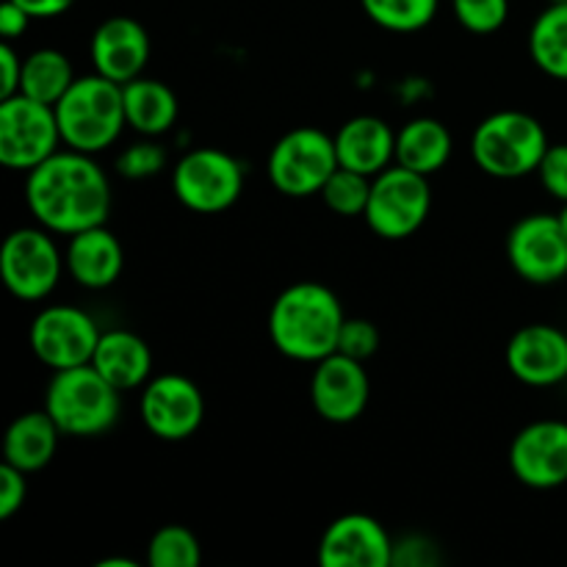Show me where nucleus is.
<instances>
[{"label": "nucleus", "instance_id": "nucleus-8", "mask_svg": "<svg viewBox=\"0 0 567 567\" xmlns=\"http://www.w3.org/2000/svg\"><path fill=\"white\" fill-rule=\"evenodd\" d=\"M55 233L37 227H17L0 247V280L6 291L20 302H42L59 286L66 271L64 252L55 244Z\"/></svg>", "mask_w": 567, "mask_h": 567}, {"label": "nucleus", "instance_id": "nucleus-14", "mask_svg": "<svg viewBox=\"0 0 567 567\" xmlns=\"http://www.w3.org/2000/svg\"><path fill=\"white\" fill-rule=\"evenodd\" d=\"M509 471L532 491H554L567 482V424L543 419L526 424L509 443Z\"/></svg>", "mask_w": 567, "mask_h": 567}, {"label": "nucleus", "instance_id": "nucleus-24", "mask_svg": "<svg viewBox=\"0 0 567 567\" xmlns=\"http://www.w3.org/2000/svg\"><path fill=\"white\" fill-rule=\"evenodd\" d=\"M122 97H125L127 127L142 136H161V133L172 131L177 114H181L177 94L158 78L138 75L122 83Z\"/></svg>", "mask_w": 567, "mask_h": 567}, {"label": "nucleus", "instance_id": "nucleus-33", "mask_svg": "<svg viewBox=\"0 0 567 567\" xmlns=\"http://www.w3.org/2000/svg\"><path fill=\"white\" fill-rule=\"evenodd\" d=\"M540 186L559 203H567V144H548L540 166H537Z\"/></svg>", "mask_w": 567, "mask_h": 567}, {"label": "nucleus", "instance_id": "nucleus-7", "mask_svg": "<svg viewBox=\"0 0 567 567\" xmlns=\"http://www.w3.org/2000/svg\"><path fill=\"white\" fill-rule=\"evenodd\" d=\"M338 169L336 138L319 127H293L271 147L266 172L282 197L305 199L321 194Z\"/></svg>", "mask_w": 567, "mask_h": 567}, {"label": "nucleus", "instance_id": "nucleus-6", "mask_svg": "<svg viewBox=\"0 0 567 567\" xmlns=\"http://www.w3.org/2000/svg\"><path fill=\"white\" fill-rule=\"evenodd\" d=\"M432 210L430 177L391 164L380 175L371 177L369 205H365V225L374 236L385 241H402L415 236Z\"/></svg>", "mask_w": 567, "mask_h": 567}, {"label": "nucleus", "instance_id": "nucleus-31", "mask_svg": "<svg viewBox=\"0 0 567 567\" xmlns=\"http://www.w3.org/2000/svg\"><path fill=\"white\" fill-rule=\"evenodd\" d=\"M452 11L465 31L487 37L504 28L509 17V0H452Z\"/></svg>", "mask_w": 567, "mask_h": 567}, {"label": "nucleus", "instance_id": "nucleus-35", "mask_svg": "<svg viewBox=\"0 0 567 567\" xmlns=\"http://www.w3.org/2000/svg\"><path fill=\"white\" fill-rule=\"evenodd\" d=\"M437 559L441 557H437L435 543H430L421 535H410L393 543V565L426 567V565H435Z\"/></svg>", "mask_w": 567, "mask_h": 567}, {"label": "nucleus", "instance_id": "nucleus-40", "mask_svg": "<svg viewBox=\"0 0 567 567\" xmlns=\"http://www.w3.org/2000/svg\"><path fill=\"white\" fill-rule=\"evenodd\" d=\"M559 221H563V227H565V233H567V203H563V210H559Z\"/></svg>", "mask_w": 567, "mask_h": 567}, {"label": "nucleus", "instance_id": "nucleus-32", "mask_svg": "<svg viewBox=\"0 0 567 567\" xmlns=\"http://www.w3.org/2000/svg\"><path fill=\"white\" fill-rule=\"evenodd\" d=\"M377 349H380V330H377L374 321L349 319L347 316L341 327V338H338V352L365 363L369 358H374Z\"/></svg>", "mask_w": 567, "mask_h": 567}, {"label": "nucleus", "instance_id": "nucleus-38", "mask_svg": "<svg viewBox=\"0 0 567 567\" xmlns=\"http://www.w3.org/2000/svg\"><path fill=\"white\" fill-rule=\"evenodd\" d=\"M14 3L22 6L33 20H53L70 11L75 0H14Z\"/></svg>", "mask_w": 567, "mask_h": 567}, {"label": "nucleus", "instance_id": "nucleus-3", "mask_svg": "<svg viewBox=\"0 0 567 567\" xmlns=\"http://www.w3.org/2000/svg\"><path fill=\"white\" fill-rule=\"evenodd\" d=\"M53 109L64 147L89 155L109 150L127 125L122 83L100 72L75 78Z\"/></svg>", "mask_w": 567, "mask_h": 567}, {"label": "nucleus", "instance_id": "nucleus-28", "mask_svg": "<svg viewBox=\"0 0 567 567\" xmlns=\"http://www.w3.org/2000/svg\"><path fill=\"white\" fill-rule=\"evenodd\" d=\"M203 563V546L186 526H161L147 543L150 567H197Z\"/></svg>", "mask_w": 567, "mask_h": 567}, {"label": "nucleus", "instance_id": "nucleus-30", "mask_svg": "<svg viewBox=\"0 0 567 567\" xmlns=\"http://www.w3.org/2000/svg\"><path fill=\"white\" fill-rule=\"evenodd\" d=\"M116 175L125 181H150L166 169V150L155 142V136H144L138 142L127 144L116 155Z\"/></svg>", "mask_w": 567, "mask_h": 567}, {"label": "nucleus", "instance_id": "nucleus-10", "mask_svg": "<svg viewBox=\"0 0 567 567\" xmlns=\"http://www.w3.org/2000/svg\"><path fill=\"white\" fill-rule=\"evenodd\" d=\"M55 109L25 94L0 100V164L11 172H31L61 150Z\"/></svg>", "mask_w": 567, "mask_h": 567}, {"label": "nucleus", "instance_id": "nucleus-17", "mask_svg": "<svg viewBox=\"0 0 567 567\" xmlns=\"http://www.w3.org/2000/svg\"><path fill=\"white\" fill-rule=\"evenodd\" d=\"M507 369L524 385H559L567 380V336L554 324L520 327L507 343Z\"/></svg>", "mask_w": 567, "mask_h": 567}, {"label": "nucleus", "instance_id": "nucleus-12", "mask_svg": "<svg viewBox=\"0 0 567 567\" xmlns=\"http://www.w3.org/2000/svg\"><path fill=\"white\" fill-rule=\"evenodd\" d=\"M515 275L532 286H554L567 277V233L557 214H529L507 236Z\"/></svg>", "mask_w": 567, "mask_h": 567}, {"label": "nucleus", "instance_id": "nucleus-21", "mask_svg": "<svg viewBox=\"0 0 567 567\" xmlns=\"http://www.w3.org/2000/svg\"><path fill=\"white\" fill-rule=\"evenodd\" d=\"M92 365L122 393L136 391L153 377V352L142 336L116 327L100 336Z\"/></svg>", "mask_w": 567, "mask_h": 567}, {"label": "nucleus", "instance_id": "nucleus-16", "mask_svg": "<svg viewBox=\"0 0 567 567\" xmlns=\"http://www.w3.org/2000/svg\"><path fill=\"white\" fill-rule=\"evenodd\" d=\"M393 537L365 513H349L332 520L319 540V563L324 567H391Z\"/></svg>", "mask_w": 567, "mask_h": 567}, {"label": "nucleus", "instance_id": "nucleus-22", "mask_svg": "<svg viewBox=\"0 0 567 567\" xmlns=\"http://www.w3.org/2000/svg\"><path fill=\"white\" fill-rule=\"evenodd\" d=\"M59 437L61 430L50 419L48 410H28V413L17 415L6 430L3 463L25 471V474H37L55 457Z\"/></svg>", "mask_w": 567, "mask_h": 567}, {"label": "nucleus", "instance_id": "nucleus-19", "mask_svg": "<svg viewBox=\"0 0 567 567\" xmlns=\"http://www.w3.org/2000/svg\"><path fill=\"white\" fill-rule=\"evenodd\" d=\"M66 275L86 291H105L125 269V249L105 225L75 233L66 241Z\"/></svg>", "mask_w": 567, "mask_h": 567}, {"label": "nucleus", "instance_id": "nucleus-36", "mask_svg": "<svg viewBox=\"0 0 567 567\" xmlns=\"http://www.w3.org/2000/svg\"><path fill=\"white\" fill-rule=\"evenodd\" d=\"M20 78H22V55L17 53L14 44H0V100L20 94Z\"/></svg>", "mask_w": 567, "mask_h": 567}, {"label": "nucleus", "instance_id": "nucleus-41", "mask_svg": "<svg viewBox=\"0 0 567 567\" xmlns=\"http://www.w3.org/2000/svg\"><path fill=\"white\" fill-rule=\"evenodd\" d=\"M548 3H567V0H548Z\"/></svg>", "mask_w": 567, "mask_h": 567}, {"label": "nucleus", "instance_id": "nucleus-25", "mask_svg": "<svg viewBox=\"0 0 567 567\" xmlns=\"http://www.w3.org/2000/svg\"><path fill=\"white\" fill-rule=\"evenodd\" d=\"M72 61L55 48H39L33 53L22 55V78L20 94L39 100V103L55 105L64 97L66 89L75 81Z\"/></svg>", "mask_w": 567, "mask_h": 567}, {"label": "nucleus", "instance_id": "nucleus-20", "mask_svg": "<svg viewBox=\"0 0 567 567\" xmlns=\"http://www.w3.org/2000/svg\"><path fill=\"white\" fill-rule=\"evenodd\" d=\"M338 166L360 172V175H380L396 164V131L374 114H360L343 122L336 136Z\"/></svg>", "mask_w": 567, "mask_h": 567}, {"label": "nucleus", "instance_id": "nucleus-34", "mask_svg": "<svg viewBox=\"0 0 567 567\" xmlns=\"http://www.w3.org/2000/svg\"><path fill=\"white\" fill-rule=\"evenodd\" d=\"M25 471L14 468V465H0V520L14 518L22 509L28 498V482Z\"/></svg>", "mask_w": 567, "mask_h": 567}, {"label": "nucleus", "instance_id": "nucleus-15", "mask_svg": "<svg viewBox=\"0 0 567 567\" xmlns=\"http://www.w3.org/2000/svg\"><path fill=\"white\" fill-rule=\"evenodd\" d=\"M371 382L363 360L343 352L327 354L313 363L310 374V404L330 424H352L369 408Z\"/></svg>", "mask_w": 567, "mask_h": 567}, {"label": "nucleus", "instance_id": "nucleus-18", "mask_svg": "<svg viewBox=\"0 0 567 567\" xmlns=\"http://www.w3.org/2000/svg\"><path fill=\"white\" fill-rule=\"evenodd\" d=\"M94 72L116 83L138 78L150 59V33L133 17L116 14L100 22L89 42Z\"/></svg>", "mask_w": 567, "mask_h": 567}, {"label": "nucleus", "instance_id": "nucleus-5", "mask_svg": "<svg viewBox=\"0 0 567 567\" xmlns=\"http://www.w3.org/2000/svg\"><path fill=\"white\" fill-rule=\"evenodd\" d=\"M548 133L537 116L526 111H496L474 127L471 158L485 175L498 181H520L537 175L548 150Z\"/></svg>", "mask_w": 567, "mask_h": 567}, {"label": "nucleus", "instance_id": "nucleus-11", "mask_svg": "<svg viewBox=\"0 0 567 567\" xmlns=\"http://www.w3.org/2000/svg\"><path fill=\"white\" fill-rule=\"evenodd\" d=\"M103 330L89 310L75 305H48L39 310L28 330L31 352L50 371L92 363Z\"/></svg>", "mask_w": 567, "mask_h": 567}, {"label": "nucleus", "instance_id": "nucleus-23", "mask_svg": "<svg viewBox=\"0 0 567 567\" xmlns=\"http://www.w3.org/2000/svg\"><path fill=\"white\" fill-rule=\"evenodd\" d=\"M452 153V131L435 116H415L396 131V164L408 166L419 175L430 177L441 172Z\"/></svg>", "mask_w": 567, "mask_h": 567}, {"label": "nucleus", "instance_id": "nucleus-26", "mask_svg": "<svg viewBox=\"0 0 567 567\" xmlns=\"http://www.w3.org/2000/svg\"><path fill=\"white\" fill-rule=\"evenodd\" d=\"M529 55L537 70L567 81V3H548L529 31Z\"/></svg>", "mask_w": 567, "mask_h": 567}, {"label": "nucleus", "instance_id": "nucleus-4", "mask_svg": "<svg viewBox=\"0 0 567 567\" xmlns=\"http://www.w3.org/2000/svg\"><path fill=\"white\" fill-rule=\"evenodd\" d=\"M122 391L111 385L92 363L53 371L44 391V410L61 435L100 437L120 421Z\"/></svg>", "mask_w": 567, "mask_h": 567}, {"label": "nucleus", "instance_id": "nucleus-37", "mask_svg": "<svg viewBox=\"0 0 567 567\" xmlns=\"http://www.w3.org/2000/svg\"><path fill=\"white\" fill-rule=\"evenodd\" d=\"M31 20L33 17L22 6H17L14 0H3L0 3V37H3V42L20 39L28 31V25H31Z\"/></svg>", "mask_w": 567, "mask_h": 567}, {"label": "nucleus", "instance_id": "nucleus-2", "mask_svg": "<svg viewBox=\"0 0 567 567\" xmlns=\"http://www.w3.org/2000/svg\"><path fill=\"white\" fill-rule=\"evenodd\" d=\"M347 313L324 282L302 280L282 288L269 310V338L277 352L297 363H319L338 352Z\"/></svg>", "mask_w": 567, "mask_h": 567}, {"label": "nucleus", "instance_id": "nucleus-9", "mask_svg": "<svg viewBox=\"0 0 567 567\" xmlns=\"http://www.w3.org/2000/svg\"><path fill=\"white\" fill-rule=\"evenodd\" d=\"M244 166L219 147L188 150L172 169V192L194 214H221L244 192Z\"/></svg>", "mask_w": 567, "mask_h": 567}, {"label": "nucleus", "instance_id": "nucleus-27", "mask_svg": "<svg viewBox=\"0 0 567 567\" xmlns=\"http://www.w3.org/2000/svg\"><path fill=\"white\" fill-rule=\"evenodd\" d=\"M374 25L393 33H413L430 25L441 0H360Z\"/></svg>", "mask_w": 567, "mask_h": 567}, {"label": "nucleus", "instance_id": "nucleus-29", "mask_svg": "<svg viewBox=\"0 0 567 567\" xmlns=\"http://www.w3.org/2000/svg\"><path fill=\"white\" fill-rule=\"evenodd\" d=\"M369 194H371L369 175H360V172L347 169V166H338V169L330 175V181L324 183L319 197L324 199V205L332 210V214L343 216V219H352V216L365 214Z\"/></svg>", "mask_w": 567, "mask_h": 567}, {"label": "nucleus", "instance_id": "nucleus-39", "mask_svg": "<svg viewBox=\"0 0 567 567\" xmlns=\"http://www.w3.org/2000/svg\"><path fill=\"white\" fill-rule=\"evenodd\" d=\"M100 567H136L133 559H105V563H100Z\"/></svg>", "mask_w": 567, "mask_h": 567}, {"label": "nucleus", "instance_id": "nucleus-13", "mask_svg": "<svg viewBox=\"0 0 567 567\" xmlns=\"http://www.w3.org/2000/svg\"><path fill=\"white\" fill-rule=\"evenodd\" d=\"M142 424L158 441L177 443L192 437L205 421V396L194 380L183 374H155L138 399Z\"/></svg>", "mask_w": 567, "mask_h": 567}, {"label": "nucleus", "instance_id": "nucleus-1", "mask_svg": "<svg viewBox=\"0 0 567 567\" xmlns=\"http://www.w3.org/2000/svg\"><path fill=\"white\" fill-rule=\"evenodd\" d=\"M25 205L37 225L70 238L109 221V175L94 155L64 147L25 172Z\"/></svg>", "mask_w": 567, "mask_h": 567}]
</instances>
